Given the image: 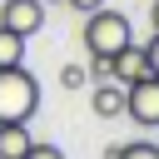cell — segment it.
Instances as JSON below:
<instances>
[{
  "label": "cell",
  "instance_id": "7a4b0ae2",
  "mask_svg": "<svg viewBox=\"0 0 159 159\" xmlns=\"http://www.w3.org/2000/svg\"><path fill=\"white\" fill-rule=\"evenodd\" d=\"M129 40H134V25H129V15L109 10V5L89 10V20H84V50H89V55L109 60V55H114V50H124Z\"/></svg>",
  "mask_w": 159,
  "mask_h": 159
},
{
  "label": "cell",
  "instance_id": "52a82bcc",
  "mask_svg": "<svg viewBox=\"0 0 159 159\" xmlns=\"http://www.w3.org/2000/svg\"><path fill=\"white\" fill-rule=\"evenodd\" d=\"M30 144H35L30 124H0V159H20Z\"/></svg>",
  "mask_w": 159,
  "mask_h": 159
},
{
  "label": "cell",
  "instance_id": "ba28073f",
  "mask_svg": "<svg viewBox=\"0 0 159 159\" xmlns=\"http://www.w3.org/2000/svg\"><path fill=\"white\" fill-rule=\"evenodd\" d=\"M10 65H25V40L0 25V70H10Z\"/></svg>",
  "mask_w": 159,
  "mask_h": 159
},
{
  "label": "cell",
  "instance_id": "5b68a950",
  "mask_svg": "<svg viewBox=\"0 0 159 159\" xmlns=\"http://www.w3.org/2000/svg\"><path fill=\"white\" fill-rule=\"evenodd\" d=\"M149 75V60H144V45H124V50H114L109 55V80H119V84H134V80H144Z\"/></svg>",
  "mask_w": 159,
  "mask_h": 159
},
{
  "label": "cell",
  "instance_id": "8992f818",
  "mask_svg": "<svg viewBox=\"0 0 159 159\" xmlns=\"http://www.w3.org/2000/svg\"><path fill=\"white\" fill-rule=\"evenodd\" d=\"M89 109H94L99 119H119V114H124V84H119V80H104V84H94V94H89Z\"/></svg>",
  "mask_w": 159,
  "mask_h": 159
},
{
  "label": "cell",
  "instance_id": "3957f363",
  "mask_svg": "<svg viewBox=\"0 0 159 159\" xmlns=\"http://www.w3.org/2000/svg\"><path fill=\"white\" fill-rule=\"evenodd\" d=\"M124 114L134 124H144V129L159 124V75H144V80L124 84Z\"/></svg>",
  "mask_w": 159,
  "mask_h": 159
},
{
  "label": "cell",
  "instance_id": "4fadbf2b",
  "mask_svg": "<svg viewBox=\"0 0 159 159\" xmlns=\"http://www.w3.org/2000/svg\"><path fill=\"white\" fill-rule=\"evenodd\" d=\"M65 5H75V10H84V15H89V10H99L104 0H65Z\"/></svg>",
  "mask_w": 159,
  "mask_h": 159
},
{
  "label": "cell",
  "instance_id": "6da1fadb",
  "mask_svg": "<svg viewBox=\"0 0 159 159\" xmlns=\"http://www.w3.org/2000/svg\"><path fill=\"white\" fill-rule=\"evenodd\" d=\"M35 109H40V80L25 65L0 70V124H30Z\"/></svg>",
  "mask_w": 159,
  "mask_h": 159
},
{
  "label": "cell",
  "instance_id": "30bf717a",
  "mask_svg": "<svg viewBox=\"0 0 159 159\" xmlns=\"http://www.w3.org/2000/svg\"><path fill=\"white\" fill-rule=\"evenodd\" d=\"M20 159H65V149H60V144H40V139H35Z\"/></svg>",
  "mask_w": 159,
  "mask_h": 159
},
{
  "label": "cell",
  "instance_id": "277c9868",
  "mask_svg": "<svg viewBox=\"0 0 159 159\" xmlns=\"http://www.w3.org/2000/svg\"><path fill=\"white\" fill-rule=\"evenodd\" d=\"M0 25L15 30L20 40H30V35L45 25V0H5V5H0Z\"/></svg>",
  "mask_w": 159,
  "mask_h": 159
},
{
  "label": "cell",
  "instance_id": "9c48e42d",
  "mask_svg": "<svg viewBox=\"0 0 159 159\" xmlns=\"http://www.w3.org/2000/svg\"><path fill=\"white\" fill-rule=\"evenodd\" d=\"M114 159H159V144H149V139H139V144H124Z\"/></svg>",
  "mask_w": 159,
  "mask_h": 159
},
{
  "label": "cell",
  "instance_id": "8fae6325",
  "mask_svg": "<svg viewBox=\"0 0 159 159\" xmlns=\"http://www.w3.org/2000/svg\"><path fill=\"white\" fill-rule=\"evenodd\" d=\"M60 84H65V89H84V70H80V65H65V70H60Z\"/></svg>",
  "mask_w": 159,
  "mask_h": 159
},
{
  "label": "cell",
  "instance_id": "5bb4252c",
  "mask_svg": "<svg viewBox=\"0 0 159 159\" xmlns=\"http://www.w3.org/2000/svg\"><path fill=\"white\" fill-rule=\"evenodd\" d=\"M45 5H65V0H45Z\"/></svg>",
  "mask_w": 159,
  "mask_h": 159
},
{
  "label": "cell",
  "instance_id": "7c38bea8",
  "mask_svg": "<svg viewBox=\"0 0 159 159\" xmlns=\"http://www.w3.org/2000/svg\"><path fill=\"white\" fill-rule=\"evenodd\" d=\"M144 60H149V75H159V35H149V45H144Z\"/></svg>",
  "mask_w": 159,
  "mask_h": 159
}]
</instances>
